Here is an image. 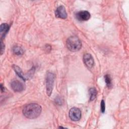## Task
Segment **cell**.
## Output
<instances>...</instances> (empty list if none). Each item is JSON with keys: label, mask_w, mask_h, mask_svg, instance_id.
Here are the masks:
<instances>
[{"label": "cell", "mask_w": 129, "mask_h": 129, "mask_svg": "<svg viewBox=\"0 0 129 129\" xmlns=\"http://www.w3.org/2000/svg\"><path fill=\"white\" fill-rule=\"evenodd\" d=\"M41 107L38 104L31 103L25 106L23 110V114L30 119L36 118L39 116L41 112Z\"/></svg>", "instance_id": "cell-1"}, {"label": "cell", "mask_w": 129, "mask_h": 129, "mask_svg": "<svg viewBox=\"0 0 129 129\" xmlns=\"http://www.w3.org/2000/svg\"><path fill=\"white\" fill-rule=\"evenodd\" d=\"M66 45L68 48L71 51H78L82 47V42L77 36H71L67 40Z\"/></svg>", "instance_id": "cell-2"}, {"label": "cell", "mask_w": 129, "mask_h": 129, "mask_svg": "<svg viewBox=\"0 0 129 129\" xmlns=\"http://www.w3.org/2000/svg\"><path fill=\"white\" fill-rule=\"evenodd\" d=\"M55 76L54 75L50 72H48L46 76L45 82H46V88L47 94L48 96H50L53 87L54 82Z\"/></svg>", "instance_id": "cell-3"}, {"label": "cell", "mask_w": 129, "mask_h": 129, "mask_svg": "<svg viewBox=\"0 0 129 129\" xmlns=\"http://www.w3.org/2000/svg\"><path fill=\"white\" fill-rule=\"evenodd\" d=\"M69 116L71 120L75 121H78L81 117V111L77 107L72 108L69 111Z\"/></svg>", "instance_id": "cell-4"}, {"label": "cell", "mask_w": 129, "mask_h": 129, "mask_svg": "<svg viewBox=\"0 0 129 129\" xmlns=\"http://www.w3.org/2000/svg\"><path fill=\"white\" fill-rule=\"evenodd\" d=\"M91 17L90 13L87 11H81L76 14V18L80 21H85L88 20Z\"/></svg>", "instance_id": "cell-5"}, {"label": "cell", "mask_w": 129, "mask_h": 129, "mask_svg": "<svg viewBox=\"0 0 129 129\" xmlns=\"http://www.w3.org/2000/svg\"><path fill=\"white\" fill-rule=\"evenodd\" d=\"M55 16L57 18L65 19L67 18V13L64 6H60L58 7L55 12Z\"/></svg>", "instance_id": "cell-6"}, {"label": "cell", "mask_w": 129, "mask_h": 129, "mask_svg": "<svg viewBox=\"0 0 129 129\" xmlns=\"http://www.w3.org/2000/svg\"><path fill=\"white\" fill-rule=\"evenodd\" d=\"M11 86L12 89L17 92H22L24 89V86L23 84L18 80H14L11 82Z\"/></svg>", "instance_id": "cell-7"}, {"label": "cell", "mask_w": 129, "mask_h": 129, "mask_svg": "<svg viewBox=\"0 0 129 129\" xmlns=\"http://www.w3.org/2000/svg\"><path fill=\"white\" fill-rule=\"evenodd\" d=\"M83 61L85 64L88 68H92L94 64V59L89 53H86L83 56Z\"/></svg>", "instance_id": "cell-8"}, {"label": "cell", "mask_w": 129, "mask_h": 129, "mask_svg": "<svg viewBox=\"0 0 129 129\" xmlns=\"http://www.w3.org/2000/svg\"><path fill=\"white\" fill-rule=\"evenodd\" d=\"M10 29V26L7 23H3L1 25L0 27V33L1 38H3L5 37L6 35Z\"/></svg>", "instance_id": "cell-9"}, {"label": "cell", "mask_w": 129, "mask_h": 129, "mask_svg": "<svg viewBox=\"0 0 129 129\" xmlns=\"http://www.w3.org/2000/svg\"><path fill=\"white\" fill-rule=\"evenodd\" d=\"M13 68L14 70H15V71L16 72V73L17 74V75L20 78L22 79L24 81L26 80L25 76V75H23V72H22V70L18 66H17L16 65H13Z\"/></svg>", "instance_id": "cell-10"}, {"label": "cell", "mask_w": 129, "mask_h": 129, "mask_svg": "<svg viewBox=\"0 0 129 129\" xmlns=\"http://www.w3.org/2000/svg\"><path fill=\"white\" fill-rule=\"evenodd\" d=\"M89 93L90 95V100L93 101L96 97L97 91L95 88H91L89 90Z\"/></svg>", "instance_id": "cell-11"}, {"label": "cell", "mask_w": 129, "mask_h": 129, "mask_svg": "<svg viewBox=\"0 0 129 129\" xmlns=\"http://www.w3.org/2000/svg\"><path fill=\"white\" fill-rule=\"evenodd\" d=\"M13 52L17 55H22L24 53L23 49L19 46H14L13 48Z\"/></svg>", "instance_id": "cell-12"}, {"label": "cell", "mask_w": 129, "mask_h": 129, "mask_svg": "<svg viewBox=\"0 0 129 129\" xmlns=\"http://www.w3.org/2000/svg\"><path fill=\"white\" fill-rule=\"evenodd\" d=\"M104 79H105V82L106 83L107 86L108 88H110L112 86V83H111V79L110 78V75L107 74L105 76H104Z\"/></svg>", "instance_id": "cell-13"}, {"label": "cell", "mask_w": 129, "mask_h": 129, "mask_svg": "<svg viewBox=\"0 0 129 129\" xmlns=\"http://www.w3.org/2000/svg\"><path fill=\"white\" fill-rule=\"evenodd\" d=\"M100 107H101V111L102 113H104L105 110V102L103 100H102L101 102V104H100Z\"/></svg>", "instance_id": "cell-14"}, {"label": "cell", "mask_w": 129, "mask_h": 129, "mask_svg": "<svg viewBox=\"0 0 129 129\" xmlns=\"http://www.w3.org/2000/svg\"><path fill=\"white\" fill-rule=\"evenodd\" d=\"M5 50V44L2 40L1 42V54L2 55Z\"/></svg>", "instance_id": "cell-15"}, {"label": "cell", "mask_w": 129, "mask_h": 129, "mask_svg": "<svg viewBox=\"0 0 129 129\" xmlns=\"http://www.w3.org/2000/svg\"><path fill=\"white\" fill-rule=\"evenodd\" d=\"M1 92L2 93H3V92H4V91H5V88H4V87H3V85L2 84H1Z\"/></svg>", "instance_id": "cell-16"}]
</instances>
